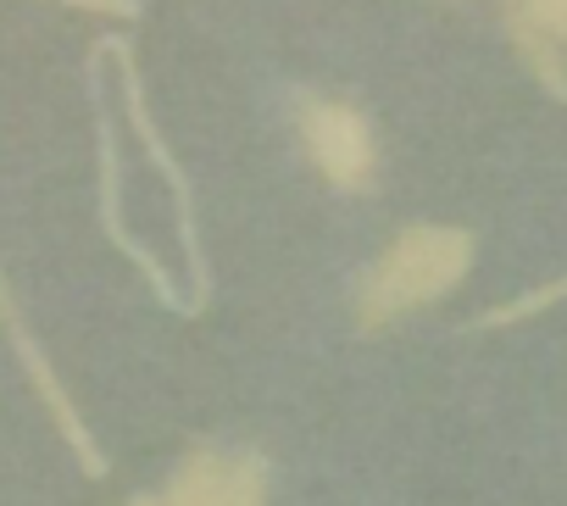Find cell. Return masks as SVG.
<instances>
[{
    "mask_svg": "<svg viewBox=\"0 0 567 506\" xmlns=\"http://www.w3.org/2000/svg\"><path fill=\"white\" fill-rule=\"evenodd\" d=\"M467 262H473V234L467 228H445V223L401 228L390 239V250L357 285V323L362 329H384V323L440 301L445 290L462 285Z\"/></svg>",
    "mask_w": 567,
    "mask_h": 506,
    "instance_id": "obj_1",
    "label": "cell"
},
{
    "mask_svg": "<svg viewBox=\"0 0 567 506\" xmlns=\"http://www.w3.org/2000/svg\"><path fill=\"white\" fill-rule=\"evenodd\" d=\"M95 51L117 62V73H123V112H128L134 134L145 140L151 162L162 167V178H167V189H173V200H178V239H184V257H189V279H195L189 312H200V307L212 301V268H206V250H200V228H195V195H189V178H184L178 156H173V151L162 145V134H156V123H151V106H145V84H140V68H134V51H128V40H101Z\"/></svg>",
    "mask_w": 567,
    "mask_h": 506,
    "instance_id": "obj_2",
    "label": "cell"
},
{
    "mask_svg": "<svg viewBox=\"0 0 567 506\" xmlns=\"http://www.w3.org/2000/svg\"><path fill=\"white\" fill-rule=\"evenodd\" d=\"M301 140H307V156L318 162V173L334 184V189H368L373 184V128L357 106H340V101H307L301 106Z\"/></svg>",
    "mask_w": 567,
    "mask_h": 506,
    "instance_id": "obj_3",
    "label": "cell"
},
{
    "mask_svg": "<svg viewBox=\"0 0 567 506\" xmlns=\"http://www.w3.org/2000/svg\"><path fill=\"white\" fill-rule=\"evenodd\" d=\"M162 506H267V462L256 451H189Z\"/></svg>",
    "mask_w": 567,
    "mask_h": 506,
    "instance_id": "obj_4",
    "label": "cell"
},
{
    "mask_svg": "<svg viewBox=\"0 0 567 506\" xmlns=\"http://www.w3.org/2000/svg\"><path fill=\"white\" fill-rule=\"evenodd\" d=\"M0 329L12 334V351H18V362H23V373L34 379V390H40V401H45V412L56 417V428H62V440L73 445V456H79V467L90 473V478H101L106 473V456H101V445H95V434L84 428V417H79V406L68 401V390H62V379H56V368L45 362V351H40V340L29 334V323H23V312H18V301H12V285H7V273H0Z\"/></svg>",
    "mask_w": 567,
    "mask_h": 506,
    "instance_id": "obj_5",
    "label": "cell"
},
{
    "mask_svg": "<svg viewBox=\"0 0 567 506\" xmlns=\"http://www.w3.org/2000/svg\"><path fill=\"white\" fill-rule=\"evenodd\" d=\"M95 156H101V223H106V234H112V245L123 250V257L145 273V285L156 290V301L162 307H173V312H184V301H178V290H173V279L162 273V262L151 257V250L123 228V195H117V140H112V117H106V106L95 101Z\"/></svg>",
    "mask_w": 567,
    "mask_h": 506,
    "instance_id": "obj_6",
    "label": "cell"
},
{
    "mask_svg": "<svg viewBox=\"0 0 567 506\" xmlns=\"http://www.w3.org/2000/svg\"><path fill=\"white\" fill-rule=\"evenodd\" d=\"M512 45H517V56H523V68L545 84V95H556V101H567V51H561V40L550 34V29H539L523 7H512Z\"/></svg>",
    "mask_w": 567,
    "mask_h": 506,
    "instance_id": "obj_7",
    "label": "cell"
},
{
    "mask_svg": "<svg viewBox=\"0 0 567 506\" xmlns=\"http://www.w3.org/2000/svg\"><path fill=\"white\" fill-rule=\"evenodd\" d=\"M556 301H567V279H550V285H539V290H528V296H512V301H501V307L478 312V323H473V329H512V323H523V318L550 312Z\"/></svg>",
    "mask_w": 567,
    "mask_h": 506,
    "instance_id": "obj_8",
    "label": "cell"
},
{
    "mask_svg": "<svg viewBox=\"0 0 567 506\" xmlns=\"http://www.w3.org/2000/svg\"><path fill=\"white\" fill-rule=\"evenodd\" d=\"M517 7H523L539 29H550V34L567 45V0H517Z\"/></svg>",
    "mask_w": 567,
    "mask_h": 506,
    "instance_id": "obj_9",
    "label": "cell"
},
{
    "mask_svg": "<svg viewBox=\"0 0 567 506\" xmlns=\"http://www.w3.org/2000/svg\"><path fill=\"white\" fill-rule=\"evenodd\" d=\"M56 7H79V12H101V18H140V0H56Z\"/></svg>",
    "mask_w": 567,
    "mask_h": 506,
    "instance_id": "obj_10",
    "label": "cell"
},
{
    "mask_svg": "<svg viewBox=\"0 0 567 506\" xmlns=\"http://www.w3.org/2000/svg\"><path fill=\"white\" fill-rule=\"evenodd\" d=\"M128 506H162V500H156V495H140V500H128Z\"/></svg>",
    "mask_w": 567,
    "mask_h": 506,
    "instance_id": "obj_11",
    "label": "cell"
}]
</instances>
